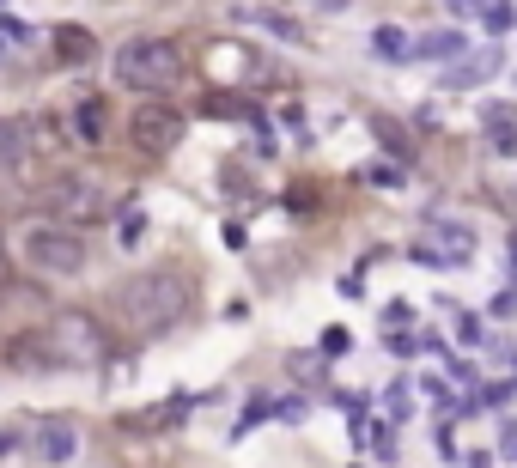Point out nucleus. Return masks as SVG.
<instances>
[{"label": "nucleus", "instance_id": "nucleus-6", "mask_svg": "<svg viewBox=\"0 0 517 468\" xmlns=\"http://www.w3.org/2000/svg\"><path fill=\"white\" fill-rule=\"evenodd\" d=\"M207 73H213L219 86H262V80H274V67L250 43H232V37L207 43Z\"/></svg>", "mask_w": 517, "mask_h": 468}, {"label": "nucleus", "instance_id": "nucleus-14", "mask_svg": "<svg viewBox=\"0 0 517 468\" xmlns=\"http://www.w3.org/2000/svg\"><path fill=\"white\" fill-rule=\"evenodd\" d=\"M408 55H420V61H457L463 55V37L457 31H426L420 43H408Z\"/></svg>", "mask_w": 517, "mask_h": 468}, {"label": "nucleus", "instance_id": "nucleus-12", "mask_svg": "<svg viewBox=\"0 0 517 468\" xmlns=\"http://www.w3.org/2000/svg\"><path fill=\"white\" fill-rule=\"evenodd\" d=\"M73 450H80V426L73 420H43L37 426V456L43 462H67Z\"/></svg>", "mask_w": 517, "mask_h": 468}, {"label": "nucleus", "instance_id": "nucleus-23", "mask_svg": "<svg viewBox=\"0 0 517 468\" xmlns=\"http://www.w3.org/2000/svg\"><path fill=\"white\" fill-rule=\"evenodd\" d=\"M390 329H408V304H390V310H384V335H390Z\"/></svg>", "mask_w": 517, "mask_h": 468}, {"label": "nucleus", "instance_id": "nucleus-17", "mask_svg": "<svg viewBox=\"0 0 517 468\" xmlns=\"http://www.w3.org/2000/svg\"><path fill=\"white\" fill-rule=\"evenodd\" d=\"M475 19H487V31H511V19H517V7H511V0H487V7H481Z\"/></svg>", "mask_w": 517, "mask_h": 468}, {"label": "nucleus", "instance_id": "nucleus-1", "mask_svg": "<svg viewBox=\"0 0 517 468\" xmlns=\"http://www.w3.org/2000/svg\"><path fill=\"white\" fill-rule=\"evenodd\" d=\"M110 304H116V317H122V329H128V335L153 341V335H165V329H177V323L189 317L195 292H189V280H183V274H171V268H146V274L122 280Z\"/></svg>", "mask_w": 517, "mask_h": 468}, {"label": "nucleus", "instance_id": "nucleus-8", "mask_svg": "<svg viewBox=\"0 0 517 468\" xmlns=\"http://www.w3.org/2000/svg\"><path fill=\"white\" fill-rule=\"evenodd\" d=\"M49 213H55L61 225H98V219L110 213V201H104L98 183H86V177H61V183H49Z\"/></svg>", "mask_w": 517, "mask_h": 468}, {"label": "nucleus", "instance_id": "nucleus-25", "mask_svg": "<svg viewBox=\"0 0 517 468\" xmlns=\"http://www.w3.org/2000/svg\"><path fill=\"white\" fill-rule=\"evenodd\" d=\"M499 444H505V456L517 462V426H505V438H499Z\"/></svg>", "mask_w": 517, "mask_h": 468}, {"label": "nucleus", "instance_id": "nucleus-13", "mask_svg": "<svg viewBox=\"0 0 517 468\" xmlns=\"http://www.w3.org/2000/svg\"><path fill=\"white\" fill-rule=\"evenodd\" d=\"M67 134L73 140H104L110 134V116H104V98H80L67 110Z\"/></svg>", "mask_w": 517, "mask_h": 468}, {"label": "nucleus", "instance_id": "nucleus-20", "mask_svg": "<svg viewBox=\"0 0 517 468\" xmlns=\"http://www.w3.org/2000/svg\"><path fill=\"white\" fill-rule=\"evenodd\" d=\"M365 438H372V456H396V432L390 426H372Z\"/></svg>", "mask_w": 517, "mask_h": 468}, {"label": "nucleus", "instance_id": "nucleus-5", "mask_svg": "<svg viewBox=\"0 0 517 468\" xmlns=\"http://www.w3.org/2000/svg\"><path fill=\"white\" fill-rule=\"evenodd\" d=\"M128 140H134V152H140V159H171V152H177V140H183V110H171L165 98L140 104V110L128 116Z\"/></svg>", "mask_w": 517, "mask_h": 468}, {"label": "nucleus", "instance_id": "nucleus-18", "mask_svg": "<svg viewBox=\"0 0 517 468\" xmlns=\"http://www.w3.org/2000/svg\"><path fill=\"white\" fill-rule=\"evenodd\" d=\"M207 116H250V104L232 98V92H213V98H207Z\"/></svg>", "mask_w": 517, "mask_h": 468}, {"label": "nucleus", "instance_id": "nucleus-3", "mask_svg": "<svg viewBox=\"0 0 517 468\" xmlns=\"http://www.w3.org/2000/svg\"><path fill=\"white\" fill-rule=\"evenodd\" d=\"M43 335H49L55 371H61V365H98V359L110 353V335H104V323L92 317V310H61Z\"/></svg>", "mask_w": 517, "mask_h": 468}, {"label": "nucleus", "instance_id": "nucleus-19", "mask_svg": "<svg viewBox=\"0 0 517 468\" xmlns=\"http://www.w3.org/2000/svg\"><path fill=\"white\" fill-rule=\"evenodd\" d=\"M19 280V262H13V244H7V231H0V292H7Z\"/></svg>", "mask_w": 517, "mask_h": 468}, {"label": "nucleus", "instance_id": "nucleus-9", "mask_svg": "<svg viewBox=\"0 0 517 468\" xmlns=\"http://www.w3.org/2000/svg\"><path fill=\"white\" fill-rule=\"evenodd\" d=\"M183 414H189V396H165V402H153V408L122 414V432H128V438H153V432H171Z\"/></svg>", "mask_w": 517, "mask_h": 468}, {"label": "nucleus", "instance_id": "nucleus-15", "mask_svg": "<svg viewBox=\"0 0 517 468\" xmlns=\"http://www.w3.org/2000/svg\"><path fill=\"white\" fill-rule=\"evenodd\" d=\"M372 49H378L384 61H408V31H396V25H378V31H372Z\"/></svg>", "mask_w": 517, "mask_h": 468}, {"label": "nucleus", "instance_id": "nucleus-22", "mask_svg": "<svg viewBox=\"0 0 517 468\" xmlns=\"http://www.w3.org/2000/svg\"><path fill=\"white\" fill-rule=\"evenodd\" d=\"M347 347H353V335H347V329H329V335H323V353H347Z\"/></svg>", "mask_w": 517, "mask_h": 468}, {"label": "nucleus", "instance_id": "nucleus-24", "mask_svg": "<svg viewBox=\"0 0 517 468\" xmlns=\"http://www.w3.org/2000/svg\"><path fill=\"white\" fill-rule=\"evenodd\" d=\"M481 7H487V0H451V13H463V19H475Z\"/></svg>", "mask_w": 517, "mask_h": 468}, {"label": "nucleus", "instance_id": "nucleus-10", "mask_svg": "<svg viewBox=\"0 0 517 468\" xmlns=\"http://www.w3.org/2000/svg\"><path fill=\"white\" fill-rule=\"evenodd\" d=\"M49 43H55V61H61V67H86V61H98V37L80 31V25H55Z\"/></svg>", "mask_w": 517, "mask_h": 468}, {"label": "nucleus", "instance_id": "nucleus-16", "mask_svg": "<svg viewBox=\"0 0 517 468\" xmlns=\"http://www.w3.org/2000/svg\"><path fill=\"white\" fill-rule=\"evenodd\" d=\"M493 67H499V55H493V49H487V55H469V67H457V73H451V86H469V80H481V73H493Z\"/></svg>", "mask_w": 517, "mask_h": 468}, {"label": "nucleus", "instance_id": "nucleus-21", "mask_svg": "<svg viewBox=\"0 0 517 468\" xmlns=\"http://www.w3.org/2000/svg\"><path fill=\"white\" fill-rule=\"evenodd\" d=\"M481 122H487V128H511V104H487Z\"/></svg>", "mask_w": 517, "mask_h": 468}, {"label": "nucleus", "instance_id": "nucleus-26", "mask_svg": "<svg viewBox=\"0 0 517 468\" xmlns=\"http://www.w3.org/2000/svg\"><path fill=\"white\" fill-rule=\"evenodd\" d=\"M317 7H347V0H317Z\"/></svg>", "mask_w": 517, "mask_h": 468}, {"label": "nucleus", "instance_id": "nucleus-2", "mask_svg": "<svg viewBox=\"0 0 517 468\" xmlns=\"http://www.w3.org/2000/svg\"><path fill=\"white\" fill-rule=\"evenodd\" d=\"M183 49L171 43V37H134V43H122V55H116V80L128 86V92H146V98H165V92H177L183 86Z\"/></svg>", "mask_w": 517, "mask_h": 468}, {"label": "nucleus", "instance_id": "nucleus-7", "mask_svg": "<svg viewBox=\"0 0 517 468\" xmlns=\"http://www.w3.org/2000/svg\"><path fill=\"white\" fill-rule=\"evenodd\" d=\"M475 256V231L469 225H457V219H426V238L414 244V262H426V268H463Z\"/></svg>", "mask_w": 517, "mask_h": 468}, {"label": "nucleus", "instance_id": "nucleus-4", "mask_svg": "<svg viewBox=\"0 0 517 468\" xmlns=\"http://www.w3.org/2000/svg\"><path fill=\"white\" fill-rule=\"evenodd\" d=\"M19 256L31 268H43V274H80L86 268V238L73 225H31Z\"/></svg>", "mask_w": 517, "mask_h": 468}, {"label": "nucleus", "instance_id": "nucleus-11", "mask_svg": "<svg viewBox=\"0 0 517 468\" xmlns=\"http://www.w3.org/2000/svg\"><path fill=\"white\" fill-rule=\"evenodd\" d=\"M7 365H13V371H55L49 335H43V329H31V335H13V341H7Z\"/></svg>", "mask_w": 517, "mask_h": 468}]
</instances>
